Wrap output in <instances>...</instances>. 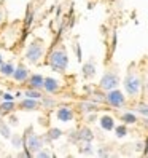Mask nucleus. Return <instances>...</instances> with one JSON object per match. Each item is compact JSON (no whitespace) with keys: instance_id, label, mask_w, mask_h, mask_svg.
I'll return each instance as SVG.
<instances>
[{"instance_id":"nucleus-31","label":"nucleus","mask_w":148,"mask_h":158,"mask_svg":"<svg viewBox=\"0 0 148 158\" xmlns=\"http://www.w3.org/2000/svg\"><path fill=\"white\" fill-rule=\"evenodd\" d=\"M97 155H99V156H108L110 153H108L107 150H104V148H100V150L97 152Z\"/></svg>"},{"instance_id":"nucleus-22","label":"nucleus","mask_w":148,"mask_h":158,"mask_svg":"<svg viewBox=\"0 0 148 158\" xmlns=\"http://www.w3.org/2000/svg\"><path fill=\"white\" fill-rule=\"evenodd\" d=\"M24 96H27V98H32V99H38V101L43 98V94L40 93V89H34V88L26 89V91H24Z\"/></svg>"},{"instance_id":"nucleus-11","label":"nucleus","mask_w":148,"mask_h":158,"mask_svg":"<svg viewBox=\"0 0 148 158\" xmlns=\"http://www.w3.org/2000/svg\"><path fill=\"white\" fill-rule=\"evenodd\" d=\"M99 125H100V128H102L104 131H113L115 126H116L115 118L112 115H102L99 118Z\"/></svg>"},{"instance_id":"nucleus-4","label":"nucleus","mask_w":148,"mask_h":158,"mask_svg":"<svg viewBox=\"0 0 148 158\" xmlns=\"http://www.w3.org/2000/svg\"><path fill=\"white\" fill-rule=\"evenodd\" d=\"M105 104L113 107V109H123L126 106V96L123 91H119L118 88L105 91Z\"/></svg>"},{"instance_id":"nucleus-1","label":"nucleus","mask_w":148,"mask_h":158,"mask_svg":"<svg viewBox=\"0 0 148 158\" xmlns=\"http://www.w3.org/2000/svg\"><path fill=\"white\" fill-rule=\"evenodd\" d=\"M48 66L54 70V72H66L67 67H69V56H67V51L64 46H58V48H54L50 56H48Z\"/></svg>"},{"instance_id":"nucleus-13","label":"nucleus","mask_w":148,"mask_h":158,"mask_svg":"<svg viewBox=\"0 0 148 158\" xmlns=\"http://www.w3.org/2000/svg\"><path fill=\"white\" fill-rule=\"evenodd\" d=\"M43 77L38 75V73H34V75H29V78H27V85H29V88H34V89H43Z\"/></svg>"},{"instance_id":"nucleus-21","label":"nucleus","mask_w":148,"mask_h":158,"mask_svg":"<svg viewBox=\"0 0 148 158\" xmlns=\"http://www.w3.org/2000/svg\"><path fill=\"white\" fill-rule=\"evenodd\" d=\"M62 136V131L59 128H51L48 133H46V139L48 141H58V139Z\"/></svg>"},{"instance_id":"nucleus-10","label":"nucleus","mask_w":148,"mask_h":158,"mask_svg":"<svg viewBox=\"0 0 148 158\" xmlns=\"http://www.w3.org/2000/svg\"><path fill=\"white\" fill-rule=\"evenodd\" d=\"M75 134H77V141H81V142H92V139H94V133L88 126L80 128Z\"/></svg>"},{"instance_id":"nucleus-5","label":"nucleus","mask_w":148,"mask_h":158,"mask_svg":"<svg viewBox=\"0 0 148 158\" xmlns=\"http://www.w3.org/2000/svg\"><path fill=\"white\" fill-rule=\"evenodd\" d=\"M118 85H119V75L113 70L105 72L102 75V78H100V81H99V88L102 91L115 89V88H118Z\"/></svg>"},{"instance_id":"nucleus-29","label":"nucleus","mask_w":148,"mask_h":158,"mask_svg":"<svg viewBox=\"0 0 148 158\" xmlns=\"http://www.w3.org/2000/svg\"><path fill=\"white\" fill-rule=\"evenodd\" d=\"M2 96H3V101H13L14 96H11V93H2Z\"/></svg>"},{"instance_id":"nucleus-15","label":"nucleus","mask_w":148,"mask_h":158,"mask_svg":"<svg viewBox=\"0 0 148 158\" xmlns=\"http://www.w3.org/2000/svg\"><path fill=\"white\" fill-rule=\"evenodd\" d=\"M14 64L11 61H8V62H2L0 64V75L2 77H6V78H10L13 75V72H14Z\"/></svg>"},{"instance_id":"nucleus-33","label":"nucleus","mask_w":148,"mask_h":158,"mask_svg":"<svg viewBox=\"0 0 148 158\" xmlns=\"http://www.w3.org/2000/svg\"><path fill=\"white\" fill-rule=\"evenodd\" d=\"M3 62V58H2V54H0V64H2Z\"/></svg>"},{"instance_id":"nucleus-28","label":"nucleus","mask_w":148,"mask_h":158,"mask_svg":"<svg viewBox=\"0 0 148 158\" xmlns=\"http://www.w3.org/2000/svg\"><path fill=\"white\" fill-rule=\"evenodd\" d=\"M81 153H85V155H91V153H92V145H91V142H85V145L81 147Z\"/></svg>"},{"instance_id":"nucleus-23","label":"nucleus","mask_w":148,"mask_h":158,"mask_svg":"<svg viewBox=\"0 0 148 158\" xmlns=\"http://www.w3.org/2000/svg\"><path fill=\"white\" fill-rule=\"evenodd\" d=\"M0 134H2L3 137H6V139L11 137V129L6 123H0Z\"/></svg>"},{"instance_id":"nucleus-14","label":"nucleus","mask_w":148,"mask_h":158,"mask_svg":"<svg viewBox=\"0 0 148 158\" xmlns=\"http://www.w3.org/2000/svg\"><path fill=\"white\" fill-rule=\"evenodd\" d=\"M21 107L24 110H38L42 107L38 99H32V98H26L24 101H21Z\"/></svg>"},{"instance_id":"nucleus-3","label":"nucleus","mask_w":148,"mask_h":158,"mask_svg":"<svg viewBox=\"0 0 148 158\" xmlns=\"http://www.w3.org/2000/svg\"><path fill=\"white\" fill-rule=\"evenodd\" d=\"M43 54H45V46L40 40H35L32 42L29 46H27V50H26V61L27 62H30V64H37L42 58H43Z\"/></svg>"},{"instance_id":"nucleus-17","label":"nucleus","mask_w":148,"mask_h":158,"mask_svg":"<svg viewBox=\"0 0 148 158\" xmlns=\"http://www.w3.org/2000/svg\"><path fill=\"white\" fill-rule=\"evenodd\" d=\"M94 75H96V66H94L92 61H89V62H86L85 66H83V77L91 80Z\"/></svg>"},{"instance_id":"nucleus-32","label":"nucleus","mask_w":148,"mask_h":158,"mask_svg":"<svg viewBox=\"0 0 148 158\" xmlns=\"http://www.w3.org/2000/svg\"><path fill=\"white\" fill-rule=\"evenodd\" d=\"M3 19H5V10H3L2 6H0V23H2Z\"/></svg>"},{"instance_id":"nucleus-30","label":"nucleus","mask_w":148,"mask_h":158,"mask_svg":"<svg viewBox=\"0 0 148 158\" xmlns=\"http://www.w3.org/2000/svg\"><path fill=\"white\" fill-rule=\"evenodd\" d=\"M75 48H77V59H78V61H81V59H83V56H81V48H80V45H78V43L75 45Z\"/></svg>"},{"instance_id":"nucleus-7","label":"nucleus","mask_w":148,"mask_h":158,"mask_svg":"<svg viewBox=\"0 0 148 158\" xmlns=\"http://www.w3.org/2000/svg\"><path fill=\"white\" fill-rule=\"evenodd\" d=\"M56 117H58L59 122H62V123H69V122H72V120L75 118V112H73V109H72V107L64 106V107H59V109H58Z\"/></svg>"},{"instance_id":"nucleus-25","label":"nucleus","mask_w":148,"mask_h":158,"mask_svg":"<svg viewBox=\"0 0 148 158\" xmlns=\"http://www.w3.org/2000/svg\"><path fill=\"white\" fill-rule=\"evenodd\" d=\"M91 96H92L91 101H94L96 104L97 102H105V94H102V93H92Z\"/></svg>"},{"instance_id":"nucleus-20","label":"nucleus","mask_w":148,"mask_h":158,"mask_svg":"<svg viewBox=\"0 0 148 158\" xmlns=\"http://www.w3.org/2000/svg\"><path fill=\"white\" fill-rule=\"evenodd\" d=\"M13 109H14L13 101H3L0 104V114H10V112H13Z\"/></svg>"},{"instance_id":"nucleus-27","label":"nucleus","mask_w":148,"mask_h":158,"mask_svg":"<svg viewBox=\"0 0 148 158\" xmlns=\"http://www.w3.org/2000/svg\"><path fill=\"white\" fill-rule=\"evenodd\" d=\"M40 101H42V106H48V107H54V106H56V101H54V99H48L45 96Z\"/></svg>"},{"instance_id":"nucleus-24","label":"nucleus","mask_w":148,"mask_h":158,"mask_svg":"<svg viewBox=\"0 0 148 158\" xmlns=\"http://www.w3.org/2000/svg\"><path fill=\"white\" fill-rule=\"evenodd\" d=\"M24 23H26V27H29L30 24H32V21H34V10L32 8H27V13H26V18H24Z\"/></svg>"},{"instance_id":"nucleus-18","label":"nucleus","mask_w":148,"mask_h":158,"mask_svg":"<svg viewBox=\"0 0 148 158\" xmlns=\"http://www.w3.org/2000/svg\"><path fill=\"white\" fill-rule=\"evenodd\" d=\"M115 136L118 137V139H123V137H126L127 134H129V129H127V125H124V123H121V125H118V126H115Z\"/></svg>"},{"instance_id":"nucleus-8","label":"nucleus","mask_w":148,"mask_h":158,"mask_svg":"<svg viewBox=\"0 0 148 158\" xmlns=\"http://www.w3.org/2000/svg\"><path fill=\"white\" fill-rule=\"evenodd\" d=\"M43 89L48 93V94H56V93H59V89H61V83L53 77H46L43 80Z\"/></svg>"},{"instance_id":"nucleus-19","label":"nucleus","mask_w":148,"mask_h":158,"mask_svg":"<svg viewBox=\"0 0 148 158\" xmlns=\"http://www.w3.org/2000/svg\"><path fill=\"white\" fill-rule=\"evenodd\" d=\"M134 112L142 117H148V102H138L134 107Z\"/></svg>"},{"instance_id":"nucleus-2","label":"nucleus","mask_w":148,"mask_h":158,"mask_svg":"<svg viewBox=\"0 0 148 158\" xmlns=\"http://www.w3.org/2000/svg\"><path fill=\"white\" fill-rule=\"evenodd\" d=\"M123 86H124V91L129 98H137L142 93L143 83H142V78L138 77L134 70H129L124 81H123Z\"/></svg>"},{"instance_id":"nucleus-12","label":"nucleus","mask_w":148,"mask_h":158,"mask_svg":"<svg viewBox=\"0 0 148 158\" xmlns=\"http://www.w3.org/2000/svg\"><path fill=\"white\" fill-rule=\"evenodd\" d=\"M99 106L96 104L94 101H81L80 104H78V109H80V112H83V114H96L97 112V109Z\"/></svg>"},{"instance_id":"nucleus-16","label":"nucleus","mask_w":148,"mask_h":158,"mask_svg":"<svg viewBox=\"0 0 148 158\" xmlns=\"http://www.w3.org/2000/svg\"><path fill=\"white\" fill-rule=\"evenodd\" d=\"M121 122L124 125H135L138 122V118H137V114L135 112H131V110H127V112L121 114Z\"/></svg>"},{"instance_id":"nucleus-6","label":"nucleus","mask_w":148,"mask_h":158,"mask_svg":"<svg viewBox=\"0 0 148 158\" xmlns=\"http://www.w3.org/2000/svg\"><path fill=\"white\" fill-rule=\"evenodd\" d=\"M22 142H24L26 148H29L32 153H37L38 150L43 148V137L38 136V134H35V133H30V134H27L26 137H22Z\"/></svg>"},{"instance_id":"nucleus-34","label":"nucleus","mask_w":148,"mask_h":158,"mask_svg":"<svg viewBox=\"0 0 148 158\" xmlns=\"http://www.w3.org/2000/svg\"><path fill=\"white\" fill-rule=\"evenodd\" d=\"M0 96H2V91H0Z\"/></svg>"},{"instance_id":"nucleus-26","label":"nucleus","mask_w":148,"mask_h":158,"mask_svg":"<svg viewBox=\"0 0 148 158\" xmlns=\"http://www.w3.org/2000/svg\"><path fill=\"white\" fill-rule=\"evenodd\" d=\"M10 139H11V144H13L14 147H21V144H22V137H21L19 134H14V136H11Z\"/></svg>"},{"instance_id":"nucleus-9","label":"nucleus","mask_w":148,"mask_h":158,"mask_svg":"<svg viewBox=\"0 0 148 158\" xmlns=\"http://www.w3.org/2000/svg\"><path fill=\"white\" fill-rule=\"evenodd\" d=\"M29 70H27V67L24 66V64H19L16 69H14V72H13V78L16 80V81H19V83H24V81H27V78H29Z\"/></svg>"}]
</instances>
